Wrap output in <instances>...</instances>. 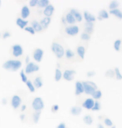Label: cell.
Returning a JSON list of instances; mask_svg holds the SVG:
<instances>
[{
    "label": "cell",
    "mask_w": 122,
    "mask_h": 128,
    "mask_svg": "<svg viewBox=\"0 0 122 128\" xmlns=\"http://www.w3.org/2000/svg\"><path fill=\"white\" fill-rule=\"evenodd\" d=\"M22 61L19 60H8L3 64V68L6 70L17 71L22 67Z\"/></svg>",
    "instance_id": "1"
},
{
    "label": "cell",
    "mask_w": 122,
    "mask_h": 128,
    "mask_svg": "<svg viewBox=\"0 0 122 128\" xmlns=\"http://www.w3.org/2000/svg\"><path fill=\"white\" fill-rule=\"evenodd\" d=\"M51 51L54 53V54L55 55L57 59L60 60L64 56V53L65 50L64 49V46L60 43H59L58 41L54 40L51 44Z\"/></svg>",
    "instance_id": "2"
},
{
    "label": "cell",
    "mask_w": 122,
    "mask_h": 128,
    "mask_svg": "<svg viewBox=\"0 0 122 128\" xmlns=\"http://www.w3.org/2000/svg\"><path fill=\"white\" fill-rule=\"evenodd\" d=\"M82 84L84 86V93L88 96H92L95 93V91L98 90L97 84L93 81L90 80L82 81Z\"/></svg>",
    "instance_id": "3"
},
{
    "label": "cell",
    "mask_w": 122,
    "mask_h": 128,
    "mask_svg": "<svg viewBox=\"0 0 122 128\" xmlns=\"http://www.w3.org/2000/svg\"><path fill=\"white\" fill-rule=\"evenodd\" d=\"M31 106H32V109L34 112H42L44 109L45 104L44 100L41 97L37 96V97L33 98L32 104H31Z\"/></svg>",
    "instance_id": "4"
},
{
    "label": "cell",
    "mask_w": 122,
    "mask_h": 128,
    "mask_svg": "<svg viewBox=\"0 0 122 128\" xmlns=\"http://www.w3.org/2000/svg\"><path fill=\"white\" fill-rule=\"evenodd\" d=\"M39 66L36 63L34 62H29L28 64H26L25 66V69L23 70L25 72L26 74H32L33 72H38L39 70Z\"/></svg>",
    "instance_id": "5"
},
{
    "label": "cell",
    "mask_w": 122,
    "mask_h": 128,
    "mask_svg": "<svg viewBox=\"0 0 122 128\" xmlns=\"http://www.w3.org/2000/svg\"><path fill=\"white\" fill-rule=\"evenodd\" d=\"M64 32H65L67 35L74 37V36H76L79 33H80V27L75 24L66 26L65 28H64Z\"/></svg>",
    "instance_id": "6"
},
{
    "label": "cell",
    "mask_w": 122,
    "mask_h": 128,
    "mask_svg": "<svg viewBox=\"0 0 122 128\" xmlns=\"http://www.w3.org/2000/svg\"><path fill=\"white\" fill-rule=\"evenodd\" d=\"M10 104L13 110H18L22 105V98L18 95H13L11 98Z\"/></svg>",
    "instance_id": "7"
},
{
    "label": "cell",
    "mask_w": 122,
    "mask_h": 128,
    "mask_svg": "<svg viewBox=\"0 0 122 128\" xmlns=\"http://www.w3.org/2000/svg\"><path fill=\"white\" fill-rule=\"evenodd\" d=\"M44 50L40 49V48H36L33 51V59L34 60L35 62L40 63L42 61L43 58H44Z\"/></svg>",
    "instance_id": "8"
},
{
    "label": "cell",
    "mask_w": 122,
    "mask_h": 128,
    "mask_svg": "<svg viewBox=\"0 0 122 128\" xmlns=\"http://www.w3.org/2000/svg\"><path fill=\"white\" fill-rule=\"evenodd\" d=\"M11 52H12V55L15 58H18L21 57L23 54V47L21 46L20 44H15L12 46L11 49Z\"/></svg>",
    "instance_id": "9"
},
{
    "label": "cell",
    "mask_w": 122,
    "mask_h": 128,
    "mask_svg": "<svg viewBox=\"0 0 122 128\" xmlns=\"http://www.w3.org/2000/svg\"><path fill=\"white\" fill-rule=\"evenodd\" d=\"M76 71L75 70L68 69L63 72V79L65 81H72L75 77Z\"/></svg>",
    "instance_id": "10"
},
{
    "label": "cell",
    "mask_w": 122,
    "mask_h": 128,
    "mask_svg": "<svg viewBox=\"0 0 122 128\" xmlns=\"http://www.w3.org/2000/svg\"><path fill=\"white\" fill-rule=\"evenodd\" d=\"M95 100L93 98H86L85 100H84V102L82 103V106L81 107L84 108V109L85 110H91L93 106L95 105Z\"/></svg>",
    "instance_id": "11"
},
{
    "label": "cell",
    "mask_w": 122,
    "mask_h": 128,
    "mask_svg": "<svg viewBox=\"0 0 122 128\" xmlns=\"http://www.w3.org/2000/svg\"><path fill=\"white\" fill-rule=\"evenodd\" d=\"M69 12L74 16V18H75L76 22H78V23H81V22H82L83 15H82V14H81L80 12L78 10V9H76V8H70Z\"/></svg>",
    "instance_id": "12"
},
{
    "label": "cell",
    "mask_w": 122,
    "mask_h": 128,
    "mask_svg": "<svg viewBox=\"0 0 122 128\" xmlns=\"http://www.w3.org/2000/svg\"><path fill=\"white\" fill-rule=\"evenodd\" d=\"M54 10H55V8L52 4H50L49 5H48L46 8H44L43 10V14H44V17H49V18H51L53 16V14L54 13Z\"/></svg>",
    "instance_id": "13"
},
{
    "label": "cell",
    "mask_w": 122,
    "mask_h": 128,
    "mask_svg": "<svg viewBox=\"0 0 122 128\" xmlns=\"http://www.w3.org/2000/svg\"><path fill=\"white\" fill-rule=\"evenodd\" d=\"M75 95L76 96H79L80 95H82L84 93V86L82 84V81L77 80L75 84Z\"/></svg>",
    "instance_id": "14"
},
{
    "label": "cell",
    "mask_w": 122,
    "mask_h": 128,
    "mask_svg": "<svg viewBox=\"0 0 122 128\" xmlns=\"http://www.w3.org/2000/svg\"><path fill=\"white\" fill-rule=\"evenodd\" d=\"M83 17H84V19L85 20V22H88V23L94 24L97 19L96 17H95L94 14H92L91 13H90V12H88V11L84 12Z\"/></svg>",
    "instance_id": "15"
},
{
    "label": "cell",
    "mask_w": 122,
    "mask_h": 128,
    "mask_svg": "<svg viewBox=\"0 0 122 128\" xmlns=\"http://www.w3.org/2000/svg\"><path fill=\"white\" fill-rule=\"evenodd\" d=\"M51 21H52L51 18H49V17H43L39 21L43 30H47V28H49V26L50 25V24H51Z\"/></svg>",
    "instance_id": "16"
},
{
    "label": "cell",
    "mask_w": 122,
    "mask_h": 128,
    "mask_svg": "<svg viewBox=\"0 0 122 128\" xmlns=\"http://www.w3.org/2000/svg\"><path fill=\"white\" fill-rule=\"evenodd\" d=\"M85 53H86L85 47L83 46V45H78L77 48H76V54H77L78 57L80 58V60H84L85 56Z\"/></svg>",
    "instance_id": "17"
},
{
    "label": "cell",
    "mask_w": 122,
    "mask_h": 128,
    "mask_svg": "<svg viewBox=\"0 0 122 128\" xmlns=\"http://www.w3.org/2000/svg\"><path fill=\"white\" fill-rule=\"evenodd\" d=\"M94 28L95 24L93 23L85 22V24H84V32L89 34L90 35H91L94 32Z\"/></svg>",
    "instance_id": "18"
},
{
    "label": "cell",
    "mask_w": 122,
    "mask_h": 128,
    "mask_svg": "<svg viewBox=\"0 0 122 128\" xmlns=\"http://www.w3.org/2000/svg\"><path fill=\"white\" fill-rule=\"evenodd\" d=\"M33 84L34 86L35 89H40L42 88V86H44V81H43V78L41 76H37L36 77L34 78L33 81Z\"/></svg>",
    "instance_id": "19"
},
{
    "label": "cell",
    "mask_w": 122,
    "mask_h": 128,
    "mask_svg": "<svg viewBox=\"0 0 122 128\" xmlns=\"http://www.w3.org/2000/svg\"><path fill=\"white\" fill-rule=\"evenodd\" d=\"M30 15V9L27 5H23V8H21V12H20V18L23 19H26L28 18Z\"/></svg>",
    "instance_id": "20"
},
{
    "label": "cell",
    "mask_w": 122,
    "mask_h": 128,
    "mask_svg": "<svg viewBox=\"0 0 122 128\" xmlns=\"http://www.w3.org/2000/svg\"><path fill=\"white\" fill-rule=\"evenodd\" d=\"M31 27L33 28V30L35 31V33H41L44 31L41 24H40V23H39V21L33 20L32 22H31Z\"/></svg>",
    "instance_id": "21"
},
{
    "label": "cell",
    "mask_w": 122,
    "mask_h": 128,
    "mask_svg": "<svg viewBox=\"0 0 122 128\" xmlns=\"http://www.w3.org/2000/svg\"><path fill=\"white\" fill-rule=\"evenodd\" d=\"M82 110H83V108L81 106H74L70 108L69 110V113H70L72 116H79L82 113Z\"/></svg>",
    "instance_id": "22"
},
{
    "label": "cell",
    "mask_w": 122,
    "mask_h": 128,
    "mask_svg": "<svg viewBox=\"0 0 122 128\" xmlns=\"http://www.w3.org/2000/svg\"><path fill=\"white\" fill-rule=\"evenodd\" d=\"M64 17V19H65V22L67 24H69V25H75V23H76L75 19L74 18V16L69 13V12H68Z\"/></svg>",
    "instance_id": "23"
},
{
    "label": "cell",
    "mask_w": 122,
    "mask_h": 128,
    "mask_svg": "<svg viewBox=\"0 0 122 128\" xmlns=\"http://www.w3.org/2000/svg\"><path fill=\"white\" fill-rule=\"evenodd\" d=\"M28 24V20L23 19V18H19V17L16 18V24L18 25L20 28H22V30H24V28L27 27Z\"/></svg>",
    "instance_id": "24"
},
{
    "label": "cell",
    "mask_w": 122,
    "mask_h": 128,
    "mask_svg": "<svg viewBox=\"0 0 122 128\" xmlns=\"http://www.w3.org/2000/svg\"><path fill=\"white\" fill-rule=\"evenodd\" d=\"M63 78V72L60 69L56 68L55 70H54V80L55 82H59Z\"/></svg>",
    "instance_id": "25"
},
{
    "label": "cell",
    "mask_w": 122,
    "mask_h": 128,
    "mask_svg": "<svg viewBox=\"0 0 122 128\" xmlns=\"http://www.w3.org/2000/svg\"><path fill=\"white\" fill-rule=\"evenodd\" d=\"M110 17L109 12L106 10V9H101L99 12V14H98V19L99 20H103V19H108Z\"/></svg>",
    "instance_id": "26"
},
{
    "label": "cell",
    "mask_w": 122,
    "mask_h": 128,
    "mask_svg": "<svg viewBox=\"0 0 122 128\" xmlns=\"http://www.w3.org/2000/svg\"><path fill=\"white\" fill-rule=\"evenodd\" d=\"M109 14L113 15V16L116 17V18H119V19H122V11L120 10L119 8L114 9V10H110L109 11Z\"/></svg>",
    "instance_id": "27"
},
{
    "label": "cell",
    "mask_w": 122,
    "mask_h": 128,
    "mask_svg": "<svg viewBox=\"0 0 122 128\" xmlns=\"http://www.w3.org/2000/svg\"><path fill=\"white\" fill-rule=\"evenodd\" d=\"M83 122H84L85 124H86L87 126H91L93 124L94 120H93V117H92L91 115L87 114V115H85V116L83 117Z\"/></svg>",
    "instance_id": "28"
},
{
    "label": "cell",
    "mask_w": 122,
    "mask_h": 128,
    "mask_svg": "<svg viewBox=\"0 0 122 128\" xmlns=\"http://www.w3.org/2000/svg\"><path fill=\"white\" fill-rule=\"evenodd\" d=\"M114 70V78L116 80H122V74L118 67H115Z\"/></svg>",
    "instance_id": "29"
},
{
    "label": "cell",
    "mask_w": 122,
    "mask_h": 128,
    "mask_svg": "<svg viewBox=\"0 0 122 128\" xmlns=\"http://www.w3.org/2000/svg\"><path fill=\"white\" fill-rule=\"evenodd\" d=\"M64 56L67 60H73L75 56V53L70 49H67L64 53Z\"/></svg>",
    "instance_id": "30"
},
{
    "label": "cell",
    "mask_w": 122,
    "mask_h": 128,
    "mask_svg": "<svg viewBox=\"0 0 122 128\" xmlns=\"http://www.w3.org/2000/svg\"><path fill=\"white\" fill-rule=\"evenodd\" d=\"M50 4L49 0H38V5L37 7L39 8H45L48 5Z\"/></svg>",
    "instance_id": "31"
},
{
    "label": "cell",
    "mask_w": 122,
    "mask_h": 128,
    "mask_svg": "<svg viewBox=\"0 0 122 128\" xmlns=\"http://www.w3.org/2000/svg\"><path fill=\"white\" fill-rule=\"evenodd\" d=\"M120 6V2L119 1H116V0H113V1H111L108 5V8L110 10H114V9H117Z\"/></svg>",
    "instance_id": "32"
},
{
    "label": "cell",
    "mask_w": 122,
    "mask_h": 128,
    "mask_svg": "<svg viewBox=\"0 0 122 128\" xmlns=\"http://www.w3.org/2000/svg\"><path fill=\"white\" fill-rule=\"evenodd\" d=\"M42 112H34L33 113V122L34 124H38L40 120V116H41Z\"/></svg>",
    "instance_id": "33"
},
{
    "label": "cell",
    "mask_w": 122,
    "mask_h": 128,
    "mask_svg": "<svg viewBox=\"0 0 122 128\" xmlns=\"http://www.w3.org/2000/svg\"><path fill=\"white\" fill-rule=\"evenodd\" d=\"M102 96H103L102 91L100 90H96L95 91V93L91 96V98L94 99L95 100H99L102 98Z\"/></svg>",
    "instance_id": "34"
},
{
    "label": "cell",
    "mask_w": 122,
    "mask_h": 128,
    "mask_svg": "<svg viewBox=\"0 0 122 128\" xmlns=\"http://www.w3.org/2000/svg\"><path fill=\"white\" fill-rule=\"evenodd\" d=\"M121 44H122V40H120V38H118V40H116L114 42V44H113L114 50H116V51L119 52L120 50H121Z\"/></svg>",
    "instance_id": "35"
},
{
    "label": "cell",
    "mask_w": 122,
    "mask_h": 128,
    "mask_svg": "<svg viewBox=\"0 0 122 128\" xmlns=\"http://www.w3.org/2000/svg\"><path fill=\"white\" fill-rule=\"evenodd\" d=\"M26 86H27V88L28 89V90H29L31 93L35 92V90H36V89H35L34 86H33V81H31L30 80H28V81L26 82Z\"/></svg>",
    "instance_id": "36"
},
{
    "label": "cell",
    "mask_w": 122,
    "mask_h": 128,
    "mask_svg": "<svg viewBox=\"0 0 122 128\" xmlns=\"http://www.w3.org/2000/svg\"><path fill=\"white\" fill-rule=\"evenodd\" d=\"M90 38H91V35H90L89 34H87V33H85V32L81 33L80 40H82V41H85V42H87V41H90Z\"/></svg>",
    "instance_id": "37"
},
{
    "label": "cell",
    "mask_w": 122,
    "mask_h": 128,
    "mask_svg": "<svg viewBox=\"0 0 122 128\" xmlns=\"http://www.w3.org/2000/svg\"><path fill=\"white\" fill-rule=\"evenodd\" d=\"M103 122H104V125L105 126H108L109 128L112 126L114 125V123L111 120V118H109V117H104V120H103Z\"/></svg>",
    "instance_id": "38"
},
{
    "label": "cell",
    "mask_w": 122,
    "mask_h": 128,
    "mask_svg": "<svg viewBox=\"0 0 122 128\" xmlns=\"http://www.w3.org/2000/svg\"><path fill=\"white\" fill-rule=\"evenodd\" d=\"M101 109V105H100V102L99 100H95V105L93 106L92 110L93 112H99V110Z\"/></svg>",
    "instance_id": "39"
},
{
    "label": "cell",
    "mask_w": 122,
    "mask_h": 128,
    "mask_svg": "<svg viewBox=\"0 0 122 128\" xmlns=\"http://www.w3.org/2000/svg\"><path fill=\"white\" fill-rule=\"evenodd\" d=\"M19 76H20V78H21V80H22V82H23V83H25L26 84V82L28 81V76H27V74H25V72L23 70H22L20 71V73H19Z\"/></svg>",
    "instance_id": "40"
},
{
    "label": "cell",
    "mask_w": 122,
    "mask_h": 128,
    "mask_svg": "<svg viewBox=\"0 0 122 128\" xmlns=\"http://www.w3.org/2000/svg\"><path fill=\"white\" fill-rule=\"evenodd\" d=\"M106 76L108 78H114V70L110 69L106 72Z\"/></svg>",
    "instance_id": "41"
},
{
    "label": "cell",
    "mask_w": 122,
    "mask_h": 128,
    "mask_svg": "<svg viewBox=\"0 0 122 128\" xmlns=\"http://www.w3.org/2000/svg\"><path fill=\"white\" fill-rule=\"evenodd\" d=\"M24 30L26 31V32L29 33L30 34H32V35H34L35 34H36V33H35V31L33 30V28L31 27V26H27V27L24 28Z\"/></svg>",
    "instance_id": "42"
},
{
    "label": "cell",
    "mask_w": 122,
    "mask_h": 128,
    "mask_svg": "<svg viewBox=\"0 0 122 128\" xmlns=\"http://www.w3.org/2000/svg\"><path fill=\"white\" fill-rule=\"evenodd\" d=\"M59 110V106L58 105V104H54V105H53L51 106V112L53 113L58 112Z\"/></svg>",
    "instance_id": "43"
},
{
    "label": "cell",
    "mask_w": 122,
    "mask_h": 128,
    "mask_svg": "<svg viewBox=\"0 0 122 128\" xmlns=\"http://www.w3.org/2000/svg\"><path fill=\"white\" fill-rule=\"evenodd\" d=\"M28 5L31 8H35L38 5V0H30L28 1Z\"/></svg>",
    "instance_id": "44"
},
{
    "label": "cell",
    "mask_w": 122,
    "mask_h": 128,
    "mask_svg": "<svg viewBox=\"0 0 122 128\" xmlns=\"http://www.w3.org/2000/svg\"><path fill=\"white\" fill-rule=\"evenodd\" d=\"M11 32L10 31H5V32L3 33V35H2V38H3V40H6V38H8L9 37H11Z\"/></svg>",
    "instance_id": "45"
},
{
    "label": "cell",
    "mask_w": 122,
    "mask_h": 128,
    "mask_svg": "<svg viewBox=\"0 0 122 128\" xmlns=\"http://www.w3.org/2000/svg\"><path fill=\"white\" fill-rule=\"evenodd\" d=\"M95 74H96V73H95V71H88L87 73H86V76L88 77V78H91V77H94Z\"/></svg>",
    "instance_id": "46"
},
{
    "label": "cell",
    "mask_w": 122,
    "mask_h": 128,
    "mask_svg": "<svg viewBox=\"0 0 122 128\" xmlns=\"http://www.w3.org/2000/svg\"><path fill=\"white\" fill-rule=\"evenodd\" d=\"M56 128H67V126L64 122H60L59 124H58Z\"/></svg>",
    "instance_id": "47"
},
{
    "label": "cell",
    "mask_w": 122,
    "mask_h": 128,
    "mask_svg": "<svg viewBox=\"0 0 122 128\" xmlns=\"http://www.w3.org/2000/svg\"><path fill=\"white\" fill-rule=\"evenodd\" d=\"M26 109H27V106L24 105V104H23V105H21V106H20V110H21V112H24Z\"/></svg>",
    "instance_id": "48"
},
{
    "label": "cell",
    "mask_w": 122,
    "mask_h": 128,
    "mask_svg": "<svg viewBox=\"0 0 122 128\" xmlns=\"http://www.w3.org/2000/svg\"><path fill=\"white\" fill-rule=\"evenodd\" d=\"M25 118H26V115L24 114V113H22V114L19 115V119L22 120V122H23V120H25Z\"/></svg>",
    "instance_id": "49"
},
{
    "label": "cell",
    "mask_w": 122,
    "mask_h": 128,
    "mask_svg": "<svg viewBox=\"0 0 122 128\" xmlns=\"http://www.w3.org/2000/svg\"><path fill=\"white\" fill-rule=\"evenodd\" d=\"M29 62H30V57L28 56V55H27V56H26V58H25V63H26V64H28Z\"/></svg>",
    "instance_id": "50"
},
{
    "label": "cell",
    "mask_w": 122,
    "mask_h": 128,
    "mask_svg": "<svg viewBox=\"0 0 122 128\" xmlns=\"http://www.w3.org/2000/svg\"><path fill=\"white\" fill-rule=\"evenodd\" d=\"M97 128H105V126H104V125H103L102 123H98Z\"/></svg>",
    "instance_id": "51"
},
{
    "label": "cell",
    "mask_w": 122,
    "mask_h": 128,
    "mask_svg": "<svg viewBox=\"0 0 122 128\" xmlns=\"http://www.w3.org/2000/svg\"><path fill=\"white\" fill-rule=\"evenodd\" d=\"M61 22L63 23L64 25H67V24H66V22H65V19H64V16L62 17V18H61Z\"/></svg>",
    "instance_id": "52"
},
{
    "label": "cell",
    "mask_w": 122,
    "mask_h": 128,
    "mask_svg": "<svg viewBox=\"0 0 122 128\" xmlns=\"http://www.w3.org/2000/svg\"><path fill=\"white\" fill-rule=\"evenodd\" d=\"M2 104H3V105H6V104H7L6 99H3V100H2Z\"/></svg>",
    "instance_id": "53"
},
{
    "label": "cell",
    "mask_w": 122,
    "mask_h": 128,
    "mask_svg": "<svg viewBox=\"0 0 122 128\" xmlns=\"http://www.w3.org/2000/svg\"><path fill=\"white\" fill-rule=\"evenodd\" d=\"M110 128H116V125H113L112 126H111Z\"/></svg>",
    "instance_id": "54"
},
{
    "label": "cell",
    "mask_w": 122,
    "mask_h": 128,
    "mask_svg": "<svg viewBox=\"0 0 122 128\" xmlns=\"http://www.w3.org/2000/svg\"><path fill=\"white\" fill-rule=\"evenodd\" d=\"M1 4H2V2H1V1H0V6H1Z\"/></svg>",
    "instance_id": "55"
},
{
    "label": "cell",
    "mask_w": 122,
    "mask_h": 128,
    "mask_svg": "<svg viewBox=\"0 0 122 128\" xmlns=\"http://www.w3.org/2000/svg\"><path fill=\"white\" fill-rule=\"evenodd\" d=\"M0 37H1V33H0Z\"/></svg>",
    "instance_id": "56"
}]
</instances>
